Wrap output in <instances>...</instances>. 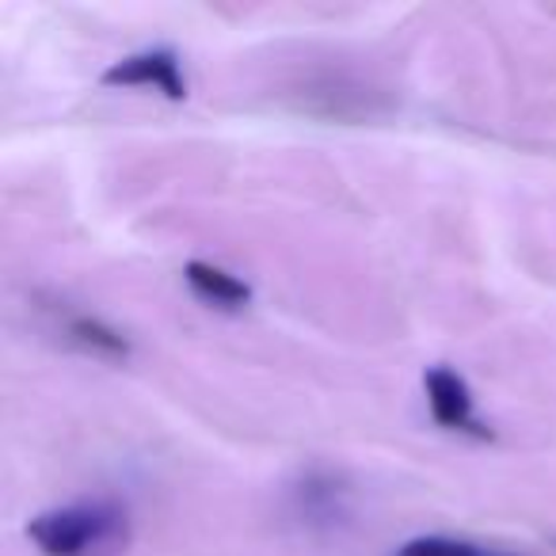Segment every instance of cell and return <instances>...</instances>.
Segmentation results:
<instances>
[{
	"label": "cell",
	"mask_w": 556,
	"mask_h": 556,
	"mask_svg": "<svg viewBox=\"0 0 556 556\" xmlns=\"http://www.w3.org/2000/svg\"><path fill=\"white\" fill-rule=\"evenodd\" d=\"M27 538L42 556H123L130 545V515L111 500H88L31 518Z\"/></svg>",
	"instance_id": "cell-1"
},
{
	"label": "cell",
	"mask_w": 556,
	"mask_h": 556,
	"mask_svg": "<svg viewBox=\"0 0 556 556\" xmlns=\"http://www.w3.org/2000/svg\"><path fill=\"white\" fill-rule=\"evenodd\" d=\"M427 386V404H431V416L439 427H446V431H465V434H477V439H488V427L477 419V412H472V393L469 386H465V378H457L454 370H446V366H431L424 378Z\"/></svg>",
	"instance_id": "cell-2"
},
{
	"label": "cell",
	"mask_w": 556,
	"mask_h": 556,
	"mask_svg": "<svg viewBox=\"0 0 556 556\" xmlns=\"http://www.w3.org/2000/svg\"><path fill=\"white\" fill-rule=\"evenodd\" d=\"M103 85H123V88H156L168 100H184L187 80L179 73V58L172 50H141L123 62H115L103 73Z\"/></svg>",
	"instance_id": "cell-3"
},
{
	"label": "cell",
	"mask_w": 556,
	"mask_h": 556,
	"mask_svg": "<svg viewBox=\"0 0 556 556\" xmlns=\"http://www.w3.org/2000/svg\"><path fill=\"white\" fill-rule=\"evenodd\" d=\"M184 278L202 302L217 305V309H244V305L252 302V290H248L240 278H232L229 270L214 267V263H199V260L187 263Z\"/></svg>",
	"instance_id": "cell-4"
},
{
	"label": "cell",
	"mask_w": 556,
	"mask_h": 556,
	"mask_svg": "<svg viewBox=\"0 0 556 556\" xmlns=\"http://www.w3.org/2000/svg\"><path fill=\"white\" fill-rule=\"evenodd\" d=\"M62 336L70 343H77L80 351H88V355H100V358H126L130 355V343H126L111 325L88 317V313H73V317H65Z\"/></svg>",
	"instance_id": "cell-5"
},
{
	"label": "cell",
	"mask_w": 556,
	"mask_h": 556,
	"mask_svg": "<svg viewBox=\"0 0 556 556\" xmlns=\"http://www.w3.org/2000/svg\"><path fill=\"white\" fill-rule=\"evenodd\" d=\"M396 556H503V553L472 545V541H457V538H416L396 548Z\"/></svg>",
	"instance_id": "cell-6"
}]
</instances>
